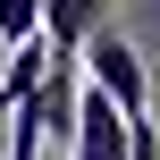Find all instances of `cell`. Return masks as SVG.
I'll return each instance as SVG.
<instances>
[{
  "label": "cell",
  "mask_w": 160,
  "mask_h": 160,
  "mask_svg": "<svg viewBox=\"0 0 160 160\" xmlns=\"http://www.w3.org/2000/svg\"><path fill=\"white\" fill-rule=\"evenodd\" d=\"M76 68H84V84H93V93H101L127 127H143V118H152V68H143V51H135L110 17L76 42Z\"/></svg>",
  "instance_id": "6da1fadb"
},
{
  "label": "cell",
  "mask_w": 160,
  "mask_h": 160,
  "mask_svg": "<svg viewBox=\"0 0 160 160\" xmlns=\"http://www.w3.org/2000/svg\"><path fill=\"white\" fill-rule=\"evenodd\" d=\"M34 25H42V0H0V51H8V42H25Z\"/></svg>",
  "instance_id": "5b68a950"
},
{
  "label": "cell",
  "mask_w": 160,
  "mask_h": 160,
  "mask_svg": "<svg viewBox=\"0 0 160 160\" xmlns=\"http://www.w3.org/2000/svg\"><path fill=\"white\" fill-rule=\"evenodd\" d=\"M101 17H110V0H42V25H34V34H42L51 59H76V42H84Z\"/></svg>",
  "instance_id": "3957f363"
},
{
  "label": "cell",
  "mask_w": 160,
  "mask_h": 160,
  "mask_svg": "<svg viewBox=\"0 0 160 160\" xmlns=\"http://www.w3.org/2000/svg\"><path fill=\"white\" fill-rule=\"evenodd\" d=\"M68 160H127V127H118V110H110L93 84H76V135H68Z\"/></svg>",
  "instance_id": "7a4b0ae2"
},
{
  "label": "cell",
  "mask_w": 160,
  "mask_h": 160,
  "mask_svg": "<svg viewBox=\"0 0 160 160\" xmlns=\"http://www.w3.org/2000/svg\"><path fill=\"white\" fill-rule=\"evenodd\" d=\"M8 160H51V143H42V127H34V110H25V101L8 110Z\"/></svg>",
  "instance_id": "277c9868"
}]
</instances>
